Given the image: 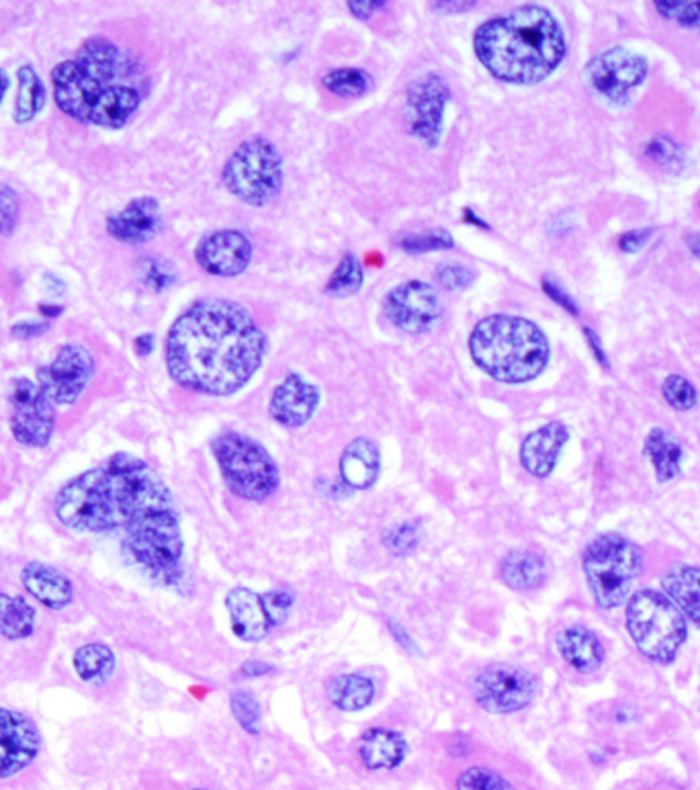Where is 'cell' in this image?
Segmentation results:
<instances>
[{
	"mask_svg": "<svg viewBox=\"0 0 700 790\" xmlns=\"http://www.w3.org/2000/svg\"><path fill=\"white\" fill-rule=\"evenodd\" d=\"M17 97L13 107V119L19 125L31 123L42 113L47 105V87L40 73L31 64H21L15 74Z\"/></svg>",
	"mask_w": 700,
	"mask_h": 790,
	"instance_id": "cell-28",
	"label": "cell"
},
{
	"mask_svg": "<svg viewBox=\"0 0 700 790\" xmlns=\"http://www.w3.org/2000/svg\"><path fill=\"white\" fill-rule=\"evenodd\" d=\"M211 451L233 496L247 502H264L275 496L281 473L275 459L259 440L230 430L214 439Z\"/></svg>",
	"mask_w": 700,
	"mask_h": 790,
	"instance_id": "cell-8",
	"label": "cell"
},
{
	"mask_svg": "<svg viewBox=\"0 0 700 790\" xmlns=\"http://www.w3.org/2000/svg\"><path fill=\"white\" fill-rule=\"evenodd\" d=\"M423 541V527L416 520H406L402 525H395L383 535V542L390 553L397 557H406L418 549Z\"/></svg>",
	"mask_w": 700,
	"mask_h": 790,
	"instance_id": "cell-36",
	"label": "cell"
},
{
	"mask_svg": "<svg viewBox=\"0 0 700 790\" xmlns=\"http://www.w3.org/2000/svg\"><path fill=\"white\" fill-rule=\"evenodd\" d=\"M661 588L686 621L700 627V568L685 563L674 566L664 573Z\"/></svg>",
	"mask_w": 700,
	"mask_h": 790,
	"instance_id": "cell-27",
	"label": "cell"
},
{
	"mask_svg": "<svg viewBox=\"0 0 700 790\" xmlns=\"http://www.w3.org/2000/svg\"><path fill=\"white\" fill-rule=\"evenodd\" d=\"M645 156L652 162H656L657 166L671 171V168H680L685 164V156H682V150L678 147V144L666 138V135H657L654 138L647 147H645Z\"/></svg>",
	"mask_w": 700,
	"mask_h": 790,
	"instance_id": "cell-43",
	"label": "cell"
},
{
	"mask_svg": "<svg viewBox=\"0 0 700 790\" xmlns=\"http://www.w3.org/2000/svg\"><path fill=\"white\" fill-rule=\"evenodd\" d=\"M645 454L649 457L657 482L668 483L676 480L682 471V445L664 428H654L645 439Z\"/></svg>",
	"mask_w": 700,
	"mask_h": 790,
	"instance_id": "cell-29",
	"label": "cell"
},
{
	"mask_svg": "<svg viewBox=\"0 0 700 790\" xmlns=\"http://www.w3.org/2000/svg\"><path fill=\"white\" fill-rule=\"evenodd\" d=\"M408 756V744L402 733L392 729H369L359 742V758L367 770H395Z\"/></svg>",
	"mask_w": 700,
	"mask_h": 790,
	"instance_id": "cell-25",
	"label": "cell"
},
{
	"mask_svg": "<svg viewBox=\"0 0 700 790\" xmlns=\"http://www.w3.org/2000/svg\"><path fill=\"white\" fill-rule=\"evenodd\" d=\"M54 514L73 533L116 539L128 566L152 584H183L185 541L175 498L144 459L116 453L83 471L59 487Z\"/></svg>",
	"mask_w": 700,
	"mask_h": 790,
	"instance_id": "cell-1",
	"label": "cell"
},
{
	"mask_svg": "<svg viewBox=\"0 0 700 790\" xmlns=\"http://www.w3.org/2000/svg\"><path fill=\"white\" fill-rule=\"evenodd\" d=\"M328 699L344 713H357L373 703L375 682L365 673H342L328 684Z\"/></svg>",
	"mask_w": 700,
	"mask_h": 790,
	"instance_id": "cell-30",
	"label": "cell"
},
{
	"mask_svg": "<svg viewBox=\"0 0 700 790\" xmlns=\"http://www.w3.org/2000/svg\"><path fill=\"white\" fill-rule=\"evenodd\" d=\"M97 375V361L87 347L78 342L59 344L54 359L40 366L35 381L50 402L58 406H74Z\"/></svg>",
	"mask_w": 700,
	"mask_h": 790,
	"instance_id": "cell-11",
	"label": "cell"
},
{
	"mask_svg": "<svg viewBox=\"0 0 700 790\" xmlns=\"http://www.w3.org/2000/svg\"><path fill=\"white\" fill-rule=\"evenodd\" d=\"M383 314L397 330L424 334L437 326L442 304L437 289L424 281H406L383 299Z\"/></svg>",
	"mask_w": 700,
	"mask_h": 790,
	"instance_id": "cell-14",
	"label": "cell"
},
{
	"mask_svg": "<svg viewBox=\"0 0 700 790\" xmlns=\"http://www.w3.org/2000/svg\"><path fill=\"white\" fill-rule=\"evenodd\" d=\"M271 672V666H266L263 661H249L242 666V676H263V673Z\"/></svg>",
	"mask_w": 700,
	"mask_h": 790,
	"instance_id": "cell-52",
	"label": "cell"
},
{
	"mask_svg": "<svg viewBox=\"0 0 700 790\" xmlns=\"http://www.w3.org/2000/svg\"><path fill=\"white\" fill-rule=\"evenodd\" d=\"M568 440V426L561 423H549L533 430L521 445V463L526 473L539 480L549 478Z\"/></svg>",
	"mask_w": 700,
	"mask_h": 790,
	"instance_id": "cell-22",
	"label": "cell"
},
{
	"mask_svg": "<svg viewBox=\"0 0 700 790\" xmlns=\"http://www.w3.org/2000/svg\"><path fill=\"white\" fill-rule=\"evenodd\" d=\"M500 580L516 592H531L545 585L549 578L547 559L531 549H514L500 561Z\"/></svg>",
	"mask_w": 700,
	"mask_h": 790,
	"instance_id": "cell-26",
	"label": "cell"
},
{
	"mask_svg": "<svg viewBox=\"0 0 700 790\" xmlns=\"http://www.w3.org/2000/svg\"><path fill=\"white\" fill-rule=\"evenodd\" d=\"M133 349H135V354L147 356V354L152 352V349H154V334H152V332L140 334V337L133 340Z\"/></svg>",
	"mask_w": 700,
	"mask_h": 790,
	"instance_id": "cell-51",
	"label": "cell"
},
{
	"mask_svg": "<svg viewBox=\"0 0 700 790\" xmlns=\"http://www.w3.org/2000/svg\"><path fill=\"white\" fill-rule=\"evenodd\" d=\"M643 563L642 547L616 533H604L586 545L583 575L600 608L613 611L631 599Z\"/></svg>",
	"mask_w": 700,
	"mask_h": 790,
	"instance_id": "cell-6",
	"label": "cell"
},
{
	"mask_svg": "<svg viewBox=\"0 0 700 790\" xmlns=\"http://www.w3.org/2000/svg\"><path fill=\"white\" fill-rule=\"evenodd\" d=\"M435 278H437L438 285L447 292H463L473 285L478 273L467 264L442 263L438 264Z\"/></svg>",
	"mask_w": 700,
	"mask_h": 790,
	"instance_id": "cell-41",
	"label": "cell"
},
{
	"mask_svg": "<svg viewBox=\"0 0 700 790\" xmlns=\"http://www.w3.org/2000/svg\"><path fill=\"white\" fill-rule=\"evenodd\" d=\"M647 59L625 47H611L590 59L586 66L588 80L611 103L625 105L631 92L647 78Z\"/></svg>",
	"mask_w": 700,
	"mask_h": 790,
	"instance_id": "cell-13",
	"label": "cell"
},
{
	"mask_svg": "<svg viewBox=\"0 0 700 790\" xmlns=\"http://www.w3.org/2000/svg\"><path fill=\"white\" fill-rule=\"evenodd\" d=\"M9 428L21 447L45 449L56 430V406L37 381L15 377L9 387Z\"/></svg>",
	"mask_w": 700,
	"mask_h": 790,
	"instance_id": "cell-10",
	"label": "cell"
},
{
	"mask_svg": "<svg viewBox=\"0 0 700 790\" xmlns=\"http://www.w3.org/2000/svg\"><path fill=\"white\" fill-rule=\"evenodd\" d=\"M195 790H204V789H195Z\"/></svg>",
	"mask_w": 700,
	"mask_h": 790,
	"instance_id": "cell-57",
	"label": "cell"
},
{
	"mask_svg": "<svg viewBox=\"0 0 700 790\" xmlns=\"http://www.w3.org/2000/svg\"><path fill=\"white\" fill-rule=\"evenodd\" d=\"M455 790H516L508 778L485 768V766H471L457 778Z\"/></svg>",
	"mask_w": 700,
	"mask_h": 790,
	"instance_id": "cell-35",
	"label": "cell"
},
{
	"mask_svg": "<svg viewBox=\"0 0 700 790\" xmlns=\"http://www.w3.org/2000/svg\"><path fill=\"white\" fill-rule=\"evenodd\" d=\"M340 478L350 490H371L380 480V447L371 439L359 437L350 440L347 449L340 454Z\"/></svg>",
	"mask_w": 700,
	"mask_h": 790,
	"instance_id": "cell-23",
	"label": "cell"
},
{
	"mask_svg": "<svg viewBox=\"0 0 700 790\" xmlns=\"http://www.w3.org/2000/svg\"><path fill=\"white\" fill-rule=\"evenodd\" d=\"M625 618L635 647L656 663H671L685 645L688 635L685 615L654 588H642L631 594Z\"/></svg>",
	"mask_w": 700,
	"mask_h": 790,
	"instance_id": "cell-7",
	"label": "cell"
},
{
	"mask_svg": "<svg viewBox=\"0 0 700 790\" xmlns=\"http://www.w3.org/2000/svg\"><path fill=\"white\" fill-rule=\"evenodd\" d=\"M473 7H475V2H435L437 11H467Z\"/></svg>",
	"mask_w": 700,
	"mask_h": 790,
	"instance_id": "cell-53",
	"label": "cell"
},
{
	"mask_svg": "<svg viewBox=\"0 0 700 790\" xmlns=\"http://www.w3.org/2000/svg\"><path fill=\"white\" fill-rule=\"evenodd\" d=\"M661 394L671 408L678 412L692 410L699 402L694 385L682 375H668L661 385Z\"/></svg>",
	"mask_w": 700,
	"mask_h": 790,
	"instance_id": "cell-40",
	"label": "cell"
},
{
	"mask_svg": "<svg viewBox=\"0 0 700 790\" xmlns=\"http://www.w3.org/2000/svg\"><path fill=\"white\" fill-rule=\"evenodd\" d=\"M543 289L554 299L555 304H559V306L566 309V311H569L571 316H578V314H580L578 308H576V304H573V299L569 297L568 293L561 292V287H559L555 281H551V278H543Z\"/></svg>",
	"mask_w": 700,
	"mask_h": 790,
	"instance_id": "cell-46",
	"label": "cell"
},
{
	"mask_svg": "<svg viewBox=\"0 0 700 790\" xmlns=\"http://www.w3.org/2000/svg\"><path fill=\"white\" fill-rule=\"evenodd\" d=\"M320 387L299 373H289L278 383L269 402L271 418L283 428H302L320 406Z\"/></svg>",
	"mask_w": 700,
	"mask_h": 790,
	"instance_id": "cell-18",
	"label": "cell"
},
{
	"mask_svg": "<svg viewBox=\"0 0 700 790\" xmlns=\"http://www.w3.org/2000/svg\"><path fill=\"white\" fill-rule=\"evenodd\" d=\"M266 351V334L249 309L209 297L195 301L168 328L164 363L183 389L228 397L249 385Z\"/></svg>",
	"mask_w": 700,
	"mask_h": 790,
	"instance_id": "cell-2",
	"label": "cell"
},
{
	"mask_svg": "<svg viewBox=\"0 0 700 790\" xmlns=\"http://www.w3.org/2000/svg\"><path fill=\"white\" fill-rule=\"evenodd\" d=\"M233 717L238 721V725L250 733V735H259L261 733V704L256 701V696L249 690H236L230 699Z\"/></svg>",
	"mask_w": 700,
	"mask_h": 790,
	"instance_id": "cell-37",
	"label": "cell"
},
{
	"mask_svg": "<svg viewBox=\"0 0 700 790\" xmlns=\"http://www.w3.org/2000/svg\"><path fill=\"white\" fill-rule=\"evenodd\" d=\"M469 354L492 380L518 385L539 377L551 349L537 323L521 316L494 314L471 330Z\"/></svg>",
	"mask_w": 700,
	"mask_h": 790,
	"instance_id": "cell-5",
	"label": "cell"
},
{
	"mask_svg": "<svg viewBox=\"0 0 700 790\" xmlns=\"http://www.w3.org/2000/svg\"><path fill=\"white\" fill-rule=\"evenodd\" d=\"M226 608L232 621L233 635L247 644H256L269 637L277 627L263 594H256L244 585L232 588L226 596Z\"/></svg>",
	"mask_w": 700,
	"mask_h": 790,
	"instance_id": "cell-20",
	"label": "cell"
},
{
	"mask_svg": "<svg viewBox=\"0 0 700 790\" xmlns=\"http://www.w3.org/2000/svg\"><path fill=\"white\" fill-rule=\"evenodd\" d=\"M387 2L383 0H350L349 11L357 19H369L375 11H381Z\"/></svg>",
	"mask_w": 700,
	"mask_h": 790,
	"instance_id": "cell-48",
	"label": "cell"
},
{
	"mask_svg": "<svg viewBox=\"0 0 700 790\" xmlns=\"http://www.w3.org/2000/svg\"><path fill=\"white\" fill-rule=\"evenodd\" d=\"M555 644L559 656L576 672H597L604 663V645L594 630L583 625H569L566 629L559 630Z\"/></svg>",
	"mask_w": 700,
	"mask_h": 790,
	"instance_id": "cell-24",
	"label": "cell"
},
{
	"mask_svg": "<svg viewBox=\"0 0 700 790\" xmlns=\"http://www.w3.org/2000/svg\"><path fill=\"white\" fill-rule=\"evenodd\" d=\"M449 99L451 90L440 74H424L408 87L406 119L409 132L428 147H437L440 142L442 118Z\"/></svg>",
	"mask_w": 700,
	"mask_h": 790,
	"instance_id": "cell-15",
	"label": "cell"
},
{
	"mask_svg": "<svg viewBox=\"0 0 700 790\" xmlns=\"http://www.w3.org/2000/svg\"><path fill=\"white\" fill-rule=\"evenodd\" d=\"M387 629L392 630L395 641L402 645L408 654H418V645L414 644V639L409 637L408 630L404 629V625H400L395 618H387Z\"/></svg>",
	"mask_w": 700,
	"mask_h": 790,
	"instance_id": "cell-49",
	"label": "cell"
},
{
	"mask_svg": "<svg viewBox=\"0 0 700 790\" xmlns=\"http://www.w3.org/2000/svg\"><path fill=\"white\" fill-rule=\"evenodd\" d=\"M164 218L156 197H135L116 213L107 216L105 230L121 244H146L161 234Z\"/></svg>",
	"mask_w": 700,
	"mask_h": 790,
	"instance_id": "cell-19",
	"label": "cell"
},
{
	"mask_svg": "<svg viewBox=\"0 0 700 790\" xmlns=\"http://www.w3.org/2000/svg\"><path fill=\"white\" fill-rule=\"evenodd\" d=\"M117 659L113 649L105 644L80 645L73 656V668L76 676L92 684L102 687L116 673Z\"/></svg>",
	"mask_w": 700,
	"mask_h": 790,
	"instance_id": "cell-31",
	"label": "cell"
},
{
	"mask_svg": "<svg viewBox=\"0 0 700 790\" xmlns=\"http://www.w3.org/2000/svg\"><path fill=\"white\" fill-rule=\"evenodd\" d=\"M583 337L588 340V344H590V349L594 352V356H597V361H599L600 365L609 369V359H606V354H604V349H602V344H600V338L597 337V332H594L592 328H583Z\"/></svg>",
	"mask_w": 700,
	"mask_h": 790,
	"instance_id": "cell-50",
	"label": "cell"
},
{
	"mask_svg": "<svg viewBox=\"0 0 700 790\" xmlns=\"http://www.w3.org/2000/svg\"><path fill=\"white\" fill-rule=\"evenodd\" d=\"M652 228H643V230H633V232H627V234L621 235L619 238V246H621V250L623 252H637V250H642L643 244L649 240V235H652Z\"/></svg>",
	"mask_w": 700,
	"mask_h": 790,
	"instance_id": "cell-47",
	"label": "cell"
},
{
	"mask_svg": "<svg viewBox=\"0 0 700 790\" xmlns=\"http://www.w3.org/2000/svg\"><path fill=\"white\" fill-rule=\"evenodd\" d=\"M656 11L664 19L674 21L682 28L700 31V2L692 0H656Z\"/></svg>",
	"mask_w": 700,
	"mask_h": 790,
	"instance_id": "cell-39",
	"label": "cell"
},
{
	"mask_svg": "<svg viewBox=\"0 0 700 790\" xmlns=\"http://www.w3.org/2000/svg\"><path fill=\"white\" fill-rule=\"evenodd\" d=\"M21 218V197L11 185H0V235H11Z\"/></svg>",
	"mask_w": 700,
	"mask_h": 790,
	"instance_id": "cell-44",
	"label": "cell"
},
{
	"mask_svg": "<svg viewBox=\"0 0 700 790\" xmlns=\"http://www.w3.org/2000/svg\"><path fill=\"white\" fill-rule=\"evenodd\" d=\"M50 78L54 103L66 118L102 130L125 128L152 85L142 59L105 35L85 40Z\"/></svg>",
	"mask_w": 700,
	"mask_h": 790,
	"instance_id": "cell-3",
	"label": "cell"
},
{
	"mask_svg": "<svg viewBox=\"0 0 700 790\" xmlns=\"http://www.w3.org/2000/svg\"><path fill=\"white\" fill-rule=\"evenodd\" d=\"M140 278L150 289L164 292L175 283V268L158 256H147L140 263Z\"/></svg>",
	"mask_w": 700,
	"mask_h": 790,
	"instance_id": "cell-42",
	"label": "cell"
},
{
	"mask_svg": "<svg viewBox=\"0 0 700 790\" xmlns=\"http://www.w3.org/2000/svg\"><path fill=\"white\" fill-rule=\"evenodd\" d=\"M363 287V264L361 261L347 252L342 261L336 266L332 277L326 283V293L336 299H347Z\"/></svg>",
	"mask_w": 700,
	"mask_h": 790,
	"instance_id": "cell-34",
	"label": "cell"
},
{
	"mask_svg": "<svg viewBox=\"0 0 700 790\" xmlns=\"http://www.w3.org/2000/svg\"><path fill=\"white\" fill-rule=\"evenodd\" d=\"M321 85L342 99H359L373 87V78L361 68H335L324 74Z\"/></svg>",
	"mask_w": 700,
	"mask_h": 790,
	"instance_id": "cell-33",
	"label": "cell"
},
{
	"mask_svg": "<svg viewBox=\"0 0 700 790\" xmlns=\"http://www.w3.org/2000/svg\"><path fill=\"white\" fill-rule=\"evenodd\" d=\"M40 311H42V314H54V318H56L59 311H62V308H59V306L58 308H52V306H45V304H42V306H40Z\"/></svg>",
	"mask_w": 700,
	"mask_h": 790,
	"instance_id": "cell-56",
	"label": "cell"
},
{
	"mask_svg": "<svg viewBox=\"0 0 700 790\" xmlns=\"http://www.w3.org/2000/svg\"><path fill=\"white\" fill-rule=\"evenodd\" d=\"M21 585L33 601L50 611H64L74 602L73 580L44 561H30L23 566Z\"/></svg>",
	"mask_w": 700,
	"mask_h": 790,
	"instance_id": "cell-21",
	"label": "cell"
},
{
	"mask_svg": "<svg viewBox=\"0 0 700 790\" xmlns=\"http://www.w3.org/2000/svg\"><path fill=\"white\" fill-rule=\"evenodd\" d=\"M42 749V732L21 711L0 706V780L30 768Z\"/></svg>",
	"mask_w": 700,
	"mask_h": 790,
	"instance_id": "cell-16",
	"label": "cell"
},
{
	"mask_svg": "<svg viewBox=\"0 0 700 790\" xmlns=\"http://www.w3.org/2000/svg\"><path fill=\"white\" fill-rule=\"evenodd\" d=\"M686 244H688L690 252H692L697 259H700V232L688 235V238H686Z\"/></svg>",
	"mask_w": 700,
	"mask_h": 790,
	"instance_id": "cell-55",
	"label": "cell"
},
{
	"mask_svg": "<svg viewBox=\"0 0 700 790\" xmlns=\"http://www.w3.org/2000/svg\"><path fill=\"white\" fill-rule=\"evenodd\" d=\"M221 183L238 201L250 207L269 206L283 187V158L273 142L254 135L233 150L223 164Z\"/></svg>",
	"mask_w": 700,
	"mask_h": 790,
	"instance_id": "cell-9",
	"label": "cell"
},
{
	"mask_svg": "<svg viewBox=\"0 0 700 790\" xmlns=\"http://www.w3.org/2000/svg\"><path fill=\"white\" fill-rule=\"evenodd\" d=\"M195 261L214 277H238L252 261V242L238 230H216L197 242Z\"/></svg>",
	"mask_w": 700,
	"mask_h": 790,
	"instance_id": "cell-17",
	"label": "cell"
},
{
	"mask_svg": "<svg viewBox=\"0 0 700 790\" xmlns=\"http://www.w3.org/2000/svg\"><path fill=\"white\" fill-rule=\"evenodd\" d=\"M471 692L475 703L492 715H511L526 709L539 692V680L535 673L508 666L494 663L483 668L473 678Z\"/></svg>",
	"mask_w": 700,
	"mask_h": 790,
	"instance_id": "cell-12",
	"label": "cell"
},
{
	"mask_svg": "<svg viewBox=\"0 0 700 790\" xmlns=\"http://www.w3.org/2000/svg\"><path fill=\"white\" fill-rule=\"evenodd\" d=\"M400 249L406 250L409 254H424V252H435V250H449L455 246V240L447 230H428L420 234L402 235L397 240Z\"/></svg>",
	"mask_w": 700,
	"mask_h": 790,
	"instance_id": "cell-38",
	"label": "cell"
},
{
	"mask_svg": "<svg viewBox=\"0 0 700 790\" xmlns=\"http://www.w3.org/2000/svg\"><path fill=\"white\" fill-rule=\"evenodd\" d=\"M37 613L23 596L0 594V637L9 641H23L35 630Z\"/></svg>",
	"mask_w": 700,
	"mask_h": 790,
	"instance_id": "cell-32",
	"label": "cell"
},
{
	"mask_svg": "<svg viewBox=\"0 0 700 790\" xmlns=\"http://www.w3.org/2000/svg\"><path fill=\"white\" fill-rule=\"evenodd\" d=\"M473 50L483 68L497 80L531 87L559 68L568 45L551 11L526 4L483 21L473 33Z\"/></svg>",
	"mask_w": 700,
	"mask_h": 790,
	"instance_id": "cell-4",
	"label": "cell"
},
{
	"mask_svg": "<svg viewBox=\"0 0 700 790\" xmlns=\"http://www.w3.org/2000/svg\"><path fill=\"white\" fill-rule=\"evenodd\" d=\"M50 323L45 320H21V322L11 326V334L17 340H31V338L42 337L47 332Z\"/></svg>",
	"mask_w": 700,
	"mask_h": 790,
	"instance_id": "cell-45",
	"label": "cell"
},
{
	"mask_svg": "<svg viewBox=\"0 0 700 790\" xmlns=\"http://www.w3.org/2000/svg\"><path fill=\"white\" fill-rule=\"evenodd\" d=\"M9 88H11V76L7 74V70H2V68H0V105L4 101V97H7Z\"/></svg>",
	"mask_w": 700,
	"mask_h": 790,
	"instance_id": "cell-54",
	"label": "cell"
}]
</instances>
